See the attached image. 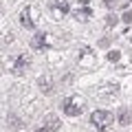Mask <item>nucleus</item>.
I'll return each instance as SVG.
<instances>
[{
	"instance_id": "obj_1",
	"label": "nucleus",
	"mask_w": 132,
	"mask_h": 132,
	"mask_svg": "<svg viewBox=\"0 0 132 132\" xmlns=\"http://www.w3.org/2000/svg\"><path fill=\"white\" fill-rule=\"evenodd\" d=\"M64 112L68 114V117H79V114L84 112V99L77 97V95L66 97L64 99Z\"/></svg>"
},
{
	"instance_id": "obj_2",
	"label": "nucleus",
	"mask_w": 132,
	"mask_h": 132,
	"mask_svg": "<svg viewBox=\"0 0 132 132\" xmlns=\"http://www.w3.org/2000/svg\"><path fill=\"white\" fill-rule=\"evenodd\" d=\"M90 123H93L95 128H99V130H104L110 123H114V114L108 112V110H95V112L90 114Z\"/></svg>"
},
{
	"instance_id": "obj_3",
	"label": "nucleus",
	"mask_w": 132,
	"mask_h": 132,
	"mask_svg": "<svg viewBox=\"0 0 132 132\" xmlns=\"http://www.w3.org/2000/svg\"><path fill=\"white\" fill-rule=\"evenodd\" d=\"M48 11L55 20H60L62 15H66L71 11V2L68 0H48Z\"/></svg>"
},
{
	"instance_id": "obj_4",
	"label": "nucleus",
	"mask_w": 132,
	"mask_h": 132,
	"mask_svg": "<svg viewBox=\"0 0 132 132\" xmlns=\"http://www.w3.org/2000/svg\"><path fill=\"white\" fill-rule=\"evenodd\" d=\"M44 128H46L48 132H55L57 128H60V119H57V114H46V117H44Z\"/></svg>"
},
{
	"instance_id": "obj_5",
	"label": "nucleus",
	"mask_w": 132,
	"mask_h": 132,
	"mask_svg": "<svg viewBox=\"0 0 132 132\" xmlns=\"http://www.w3.org/2000/svg\"><path fill=\"white\" fill-rule=\"evenodd\" d=\"M46 44V33H35L31 38V48H42Z\"/></svg>"
},
{
	"instance_id": "obj_6",
	"label": "nucleus",
	"mask_w": 132,
	"mask_h": 132,
	"mask_svg": "<svg viewBox=\"0 0 132 132\" xmlns=\"http://www.w3.org/2000/svg\"><path fill=\"white\" fill-rule=\"evenodd\" d=\"M20 22H22V27H27V29H33V27H35L33 20H31V9H29V7L20 13Z\"/></svg>"
},
{
	"instance_id": "obj_7",
	"label": "nucleus",
	"mask_w": 132,
	"mask_h": 132,
	"mask_svg": "<svg viewBox=\"0 0 132 132\" xmlns=\"http://www.w3.org/2000/svg\"><path fill=\"white\" fill-rule=\"evenodd\" d=\"M119 123H121V126L132 123V110H128V108H121V110H119Z\"/></svg>"
},
{
	"instance_id": "obj_8",
	"label": "nucleus",
	"mask_w": 132,
	"mask_h": 132,
	"mask_svg": "<svg viewBox=\"0 0 132 132\" xmlns=\"http://www.w3.org/2000/svg\"><path fill=\"white\" fill-rule=\"evenodd\" d=\"M90 13H93V11H90V7H81V9H77V11H73V15H75V20H88L90 18Z\"/></svg>"
},
{
	"instance_id": "obj_9",
	"label": "nucleus",
	"mask_w": 132,
	"mask_h": 132,
	"mask_svg": "<svg viewBox=\"0 0 132 132\" xmlns=\"http://www.w3.org/2000/svg\"><path fill=\"white\" fill-rule=\"evenodd\" d=\"M29 62H31V60H29V55H20L18 62H15V66H13V71L15 73H22V68H24V66H29Z\"/></svg>"
},
{
	"instance_id": "obj_10",
	"label": "nucleus",
	"mask_w": 132,
	"mask_h": 132,
	"mask_svg": "<svg viewBox=\"0 0 132 132\" xmlns=\"http://www.w3.org/2000/svg\"><path fill=\"white\" fill-rule=\"evenodd\" d=\"M119 57H121V53H119V51H110L108 53V60L110 62H119Z\"/></svg>"
},
{
	"instance_id": "obj_11",
	"label": "nucleus",
	"mask_w": 132,
	"mask_h": 132,
	"mask_svg": "<svg viewBox=\"0 0 132 132\" xmlns=\"http://www.w3.org/2000/svg\"><path fill=\"white\" fill-rule=\"evenodd\" d=\"M40 86H42L44 93H48V90H51V84H48V79H40Z\"/></svg>"
},
{
	"instance_id": "obj_12",
	"label": "nucleus",
	"mask_w": 132,
	"mask_h": 132,
	"mask_svg": "<svg viewBox=\"0 0 132 132\" xmlns=\"http://www.w3.org/2000/svg\"><path fill=\"white\" fill-rule=\"evenodd\" d=\"M121 20L123 22H132V11H126V13L121 15Z\"/></svg>"
},
{
	"instance_id": "obj_13",
	"label": "nucleus",
	"mask_w": 132,
	"mask_h": 132,
	"mask_svg": "<svg viewBox=\"0 0 132 132\" xmlns=\"http://www.w3.org/2000/svg\"><path fill=\"white\" fill-rule=\"evenodd\" d=\"M117 22H119L117 15H108V24H110V27H112V24H117Z\"/></svg>"
},
{
	"instance_id": "obj_14",
	"label": "nucleus",
	"mask_w": 132,
	"mask_h": 132,
	"mask_svg": "<svg viewBox=\"0 0 132 132\" xmlns=\"http://www.w3.org/2000/svg\"><path fill=\"white\" fill-rule=\"evenodd\" d=\"M104 5L106 7H114V5H117V0H104Z\"/></svg>"
},
{
	"instance_id": "obj_15",
	"label": "nucleus",
	"mask_w": 132,
	"mask_h": 132,
	"mask_svg": "<svg viewBox=\"0 0 132 132\" xmlns=\"http://www.w3.org/2000/svg\"><path fill=\"white\" fill-rule=\"evenodd\" d=\"M35 132H48V130H46V128H38V130H35Z\"/></svg>"
}]
</instances>
